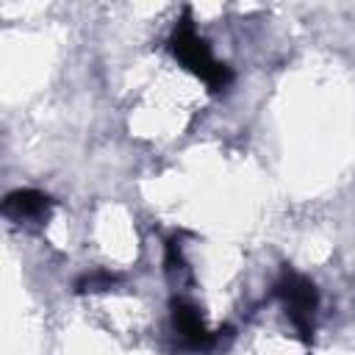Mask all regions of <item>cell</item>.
<instances>
[{"mask_svg":"<svg viewBox=\"0 0 355 355\" xmlns=\"http://www.w3.org/2000/svg\"><path fill=\"white\" fill-rule=\"evenodd\" d=\"M166 275L178 283L183 280V275H189V266H186V258H183V250H180L178 239L166 241Z\"/></svg>","mask_w":355,"mask_h":355,"instance_id":"obj_6","label":"cell"},{"mask_svg":"<svg viewBox=\"0 0 355 355\" xmlns=\"http://www.w3.org/2000/svg\"><path fill=\"white\" fill-rule=\"evenodd\" d=\"M275 294L283 300L286 313H288L291 324L297 327L300 338L308 341V338H311V330H313V313H316V305H319L316 286H313L308 277H302V275L286 269V272L280 275L277 286H275Z\"/></svg>","mask_w":355,"mask_h":355,"instance_id":"obj_2","label":"cell"},{"mask_svg":"<svg viewBox=\"0 0 355 355\" xmlns=\"http://www.w3.org/2000/svg\"><path fill=\"white\" fill-rule=\"evenodd\" d=\"M169 50H172V55L189 72H194L197 78H202L211 92H219V89H227L230 86V80H233L230 67L222 64V61H216L211 55L208 44L194 33V22H191V11L189 8H183V17H180V22L175 25V31L169 36Z\"/></svg>","mask_w":355,"mask_h":355,"instance_id":"obj_1","label":"cell"},{"mask_svg":"<svg viewBox=\"0 0 355 355\" xmlns=\"http://www.w3.org/2000/svg\"><path fill=\"white\" fill-rule=\"evenodd\" d=\"M169 311H172V327H175V333H178V338H180V344H183L186 349H194V352L214 349V347L222 341V333L227 330V327H225V330L211 333V330L205 327V322H202L197 305L189 302V300H183V297H175V300L169 302Z\"/></svg>","mask_w":355,"mask_h":355,"instance_id":"obj_3","label":"cell"},{"mask_svg":"<svg viewBox=\"0 0 355 355\" xmlns=\"http://www.w3.org/2000/svg\"><path fill=\"white\" fill-rule=\"evenodd\" d=\"M116 280H119L116 275L97 269V272H89V275L78 277V283H75V291H78V294H86V291H108V288H111Z\"/></svg>","mask_w":355,"mask_h":355,"instance_id":"obj_5","label":"cell"},{"mask_svg":"<svg viewBox=\"0 0 355 355\" xmlns=\"http://www.w3.org/2000/svg\"><path fill=\"white\" fill-rule=\"evenodd\" d=\"M50 205H53V200L36 189H17V191L6 194V200H3V211L17 219H39L50 211Z\"/></svg>","mask_w":355,"mask_h":355,"instance_id":"obj_4","label":"cell"}]
</instances>
